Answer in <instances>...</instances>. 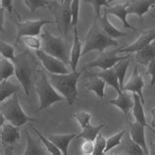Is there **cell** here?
Wrapping results in <instances>:
<instances>
[{"instance_id":"obj_1","label":"cell","mask_w":155,"mask_h":155,"mask_svg":"<svg viewBox=\"0 0 155 155\" xmlns=\"http://www.w3.org/2000/svg\"><path fill=\"white\" fill-rule=\"evenodd\" d=\"M81 72L72 71L69 74H53L47 72L51 84L59 93H61L68 104L72 106L78 98V88L77 84L79 81Z\"/></svg>"},{"instance_id":"obj_2","label":"cell","mask_w":155,"mask_h":155,"mask_svg":"<svg viewBox=\"0 0 155 155\" xmlns=\"http://www.w3.org/2000/svg\"><path fill=\"white\" fill-rule=\"evenodd\" d=\"M35 91L39 97V108L38 111L46 109L50 105L58 101H66V98L56 91L55 87L51 84L49 78L43 71H38L35 81Z\"/></svg>"},{"instance_id":"obj_3","label":"cell","mask_w":155,"mask_h":155,"mask_svg":"<svg viewBox=\"0 0 155 155\" xmlns=\"http://www.w3.org/2000/svg\"><path fill=\"white\" fill-rule=\"evenodd\" d=\"M117 45L118 41L106 35L102 28H99L97 26L95 20L94 24L91 28V30L88 31L87 38H85V44L83 48V51H81V55H84L93 50L102 53L106 48Z\"/></svg>"},{"instance_id":"obj_4","label":"cell","mask_w":155,"mask_h":155,"mask_svg":"<svg viewBox=\"0 0 155 155\" xmlns=\"http://www.w3.org/2000/svg\"><path fill=\"white\" fill-rule=\"evenodd\" d=\"M1 113L6 118L7 122H10L16 127H22L28 122H35V119L28 117L21 107L18 96L13 94L5 101L1 102Z\"/></svg>"},{"instance_id":"obj_5","label":"cell","mask_w":155,"mask_h":155,"mask_svg":"<svg viewBox=\"0 0 155 155\" xmlns=\"http://www.w3.org/2000/svg\"><path fill=\"white\" fill-rule=\"evenodd\" d=\"M42 47L41 49L48 54L57 57L63 61L66 65H70V55L69 48L62 38L51 35L49 31L44 30L41 34Z\"/></svg>"},{"instance_id":"obj_6","label":"cell","mask_w":155,"mask_h":155,"mask_svg":"<svg viewBox=\"0 0 155 155\" xmlns=\"http://www.w3.org/2000/svg\"><path fill=\"white\" fill-rule=\"evenodd\" d=\"M31 55L28 52L16 56L15 63V75L17 77L22 87L25 91L26 95H30L32 80V65L31 63Z\"/></svg>"},{"instance_id":"obj_7","label":"cell","mask_w":155,"mask_h":155,"mask_svg":"<svg viewBox=\"0 0 155 155\" xmlns=\"http://www.w3.org/2000/svg\"><path fill=\"white\" fill-rule=\"evenodd\" d=\"M119 52V49H115V50H111V51H107V52H102L99 53V56L97 57V59H95L92 62L87 64L85 66L81 69V72L87 71L88 69L91 68H101L102 70H106V69H110L113 68L115 65L120 62L122 60H125L130 57V55H126V56H117V53Z\"/></svg>"},{"instance_id":"obj_8","label":"cell","mask_w":155,"mask_h":155,"mask_svg":"<svg viewBox=\"0 0 155 155\" xmlns=\"http://www.w3.org/2000/svg\"><path fill=\"white\" fill-rule=\"evenodd\" d=\"M35 54L47 72L53 73V74H69L71 73L67 68V65L62 60L51 54H48L44 50H36Z\"/></svg>"},{"instance_id":"obj_9","label":"cell","mask_w":155,"mask_h":155,"mask_svg":"<svg viewBox=\"0 0 155 155\" xmlns=\"http://www.w3.org/2000/svg\"><path fill=\"white\" fill-rule=\"evenodd\" d=\"M18 28L17 32V44L23 36L26 35H39L41 31V28L48 24H56V21H49V20H36V21H26V22H16Z\"/></svg>"},{"instance_id":"obj_10","label":"cell","mask_w":155,"mask_h":155,"mask_svg":"<svg viewBox=\"0 0 155 155\" xmlns=\"http://www.w3.org/2000/svg\"><path fill=\"white\" fill-rule=\"evenodd\" d=\"M155 39V30H149L142 31V34L138 36L137 40L133 44L124 47L120 48L119 52L118 53H127V54H130V53L137 52L138 50H141L142 48H144L151 43L153 40Z\"/></svg>"},{"instance_id":"obj_11","label":"cell","mask_w":155,"mask_h":155,"mask_svg":"<svg viewBox=\"0 0 155 155\" xmlns=\"http://www.w3.org/2000/svg\"><path fill=\"white\" fill-rule=\"evenodd\" d=\"M137 70H138V66H136L134 69L132 77H130V80L125 84L124 87L122 88V91L137 93V94L140 96L142 103L144 104L145 103L144 97L142 95V88L144 87V81H143V79H142V76L138 73Z\"/></svg>"},{"instance_id":"obj_12","label":"cell","mask_w":155,"mask_h":155,"mask_svg":"<svg viewBox=\"0 0 155 155\" xmlns=\"http://www.w3.org/2000/svg\"><path fill=\"white\" fill-rule=\"evenodd\" d=\"M71 2L72 0H65L60 8L59 16L56 17V24H58L59 31H61L66 35L70 27H72V12H71Z\"/></svg>"},{"instance_id":"obj_13","label":"cell","mask_w":155,"mask_h":155,"mask_svg":"<svg viewBox=\"0 0 155 155\" xmlns=\"http://www.w3.org/2000/svg\"><path fill=\"white\" fill-rule=\"evenodd\" d=\"M145 126L141 125L138 122H130L129 124V133L130 136L133 140L140 144L142 149H143L144 154H149V150L146 146V140H145V133H144Z\"/></svg>"},{"instance_id":"obj_14","label":"cell","mask_w":155,"mask_h":155,"mask_svg":"<svg viewBox=\"0 0 155 155\" xmlns=\"http://www.w3.org/2000/svg\"><path fill=\"white\" fill-rule=\"evenodd\" d=\"M155 5V0H130L128 3V14H134L138 18L142 17Z\"/></svg>"},{"instance_id":"obj_15","label":"cell","mask_w":155,"mask_h":155,"mask_svg":"<svg viewBox=\"0 0 155 155\" xmlns=\"http://www.w3.org/2000/svg\"><path fill=\"white\" fill-rule=\"evenodd\" d=\"M20 140V127H16L10 122L1 127V141L3 144L11 145Z\"/></svg>"},{"instance_id":"obj_16","label":"cell","mask_w":155,"mask_h":155,"mask_svg":"<svg viewBox=\"0 0 155 155\" xmlns=\"http://www.w3.org/2000/svg\"><path fill=\"white\" fill-rule=\"evenodd\" d=\"M84 77H98L101 78L107 85L113 87L117 92L121 91L120 88V84H119V80H118V77L114 68H110V69H106V70H103L102 72L99 73H95V74H87Z\"/></svg>"},{"instance_id":"obj_17","label":"cell","mask_w":155,"mask_h":155,"mask_svg":"<svg viewBox=\"0 0 155 155\" xmlns=\"http://www.w3.org/2000/svg\"><path fill=\"white\" fill-rule=\"evenodd\" d=\"M105 12L107 14H112V15L119 18V20L122 22L123 26L126 28H130V30L134 31H137V28L134 27H133L130 24H129L127 21V15H129L128 14V3L124 4V5H122V4H118V5H115L113 7H108V8H106Z\"/></svg>"},{"instance_id":"obj_18","label":"cell","mask_w":155,"mask_h":155,"mask_svg":"<svg viewBox=\"0 0 155 155\" xmlns=\"http://www.w3.org/2000/svg\"><path fill=\"white\" fill-rule=\"evenodd\" d=\"M130 91H121L118 92V97L115 99L110 100V103L112 105L117 106L118 108L123 112L125 115H127L130 109H133L134 106V100L130 97V94L129 93Z\"/></svg>"},{"instance_id":"obj_19","label":"cell","mask_w":155,"mask_h":155,"mask_svg":"<svg viewBox=\"0 0 155 155\" xmlns=\"http://www.w3.org/2000/svg\"><path fill=\"white\" fill-rule=\"evenodd\" d=\"M78 136L76 134H50L48 138L58 147L63 155L68 154V148L71 141Z\"/></svg>"},{"instance_id":"obj_20","label":"cell","mask_w":155,"mask_h":155,"mask_svg":"<svg viewBox=\"0 0 155 155\" xmlns=\"http://www.w3.org/2000/svg\"><path fill=\"white\" fill-rule=\"evenodd\" d=\"M81 51H83V46H81V41L80 40L76 27L74 28V42H73V46L70 53V66L72 71H76L80 57L81 55Z\"/></svg>"},{"instance_id":"obj_21","label":"cell","mask_w":155,"mask_h":155,"mask_svg":"<svg viewBox=\"0 0 155 155\" xmlns=\"http://www.w3.org/2000/svg\"><path fill=\"white\" fill-rule=\"evenodd\" d=\"M134 57L138 64L147 67L150 61L155 58V39L146 47L137 51Z\"/></svg>"},{"instance_id":"obj_22","label":"cell","mask_w":155,"mask_h":155,"mask_svg":"<svg viewBox=\"0 0 155 155\" xmlns=\"http://www.w3.org/2000/svg\"><path fill=\"white\" fill-rule=\"evenodd\" d=\"M134 106H133V114L134 117L137 122L140 123L141 125L147 127V122H146V118L144 115V110H143V103L140 99V96L137 93H134Z\"/></svg>"},{"instance_id":"obj_23","label":"cell","mask_w":155,"mask_h":155,"mask_svg":"<svg viewBox=\"0 0 155 155\" xmlns=\"http://www.w3.org/2000/svg\"><path fill=\"white\" fill-rule=\"evenodd\" d=\"M20 91V87L12 83L9 80H5L1 81L0 84V102H3L9 97H11L16 92Z\"/></svg>"},{"instance_id":"obj_24","label":"cell","mask_w":155,"mask_h":155,"mask_svg":"<svg viewBox=\"0 0 155 155\" xmlns=\"http://www.w3.org/2000/svg\"><path fill=\"white\" fill-rule=\"evenodd\" d=\"M99 21H100V26L102 28V30L104 31L106 35L110 36V38H121V36L126 35V32L119 31L109 22V20L107 19V13H106V12L104 16H102V17L99 19Z\"/></svg>"},{"instance_id":"obj_25","label":"cell","mask_w":155,"mask_h":155,"mask_svg":"<svg viewBox=\"0 0 155 155\" xmlns=\"http://www.w3.org/2000/svg\"><path fill=\"white\" fill-rule=\"evenodd\" d=\"M121 150H123L124 154H130V155H145L142 147L137 144L132 137H125V140L123 141V147Z\"/></svg>"},{"instance_id":"obj_26","label":"cell","mask_w":155,"mask_h":155,"mask_svg":"<svg viewBox=\"0 0 155 155\" xmlns=\"http://www.w3.org/2000/svg\"><path fill=\"white\" fill-rule=\"evenodd\" d=\"M15 75V63L7 58L1 57L0 60V81L8 80Z\"/></svg>"},{"instance_id":"obj_27","label":"cell","mask_w":155,"mask_h":155,"mask_svg":"<svg viewBox=\"0 0 155 155\" xmlns=\"http://www.w3.org/2000/svg\"><path fill=\"white\" fill-rule=\"evenodd\" d=\"M105 127L104 124H101L98 126H92V125H87V127L81 129V132L78 134L77 137H81L85 140H92L94 141L97 137V134L100 133V130Z\"/></svg>"},{"instance_id":"obj_28","label":"cell","mask_w":155,"mask_h":155,"mask_svg":"<svg viewBox=\"0 0 155 155\" xmlns=\"http://www.w3.org/2000/svg\"><path fill=\"white\" fill-rule=\"evenodd\" d=\"M91 81L87 84V87L89 91H94L95 94L99 97V98H103L104 97V88L106 83L98 77H89Z\"/></svg>"},{"instance_id":"obj_29","label":"cell","mask_w":155,"mask_h":155,"mask_svg":"<svg viewBox=\"0 0 155 155\" xmlns=\"http://www.w3.org/2000/svg\"><path fill=\"white\" fill-rule=\"evenodd\" d=\"M27 134V148L25 150L24 154L25 155H45L46 152L44 151V149L40 146L38 143H36V141L32 138L28 132L26 130Z\"/></svg>"},{"instance_id":"obj_30","label":"cell","mask_w":155,"mask_h":155,"mask_svg":"<svg viewBox=\"0 0 155 155\" xmlns=\"http://www.w3.org/2000/svg\"><path fill=\"white\" fill-rule=\"evenodd\" d=\"M130 63V57L129 58L122 60L120 62H118L115 66H114V70H115L118 80H119V84H120V88L122 91V88L124 87L125 85V78H126V73H127V70L129 68V65Z\"/></svg>"},{"instance_id":"obj_31","label":"cell","mask_w":155,"mask_h":155,"mask_svg":"<svg viewBox=\"0 0 155 155\" xmlns=\"http://www.w3.org/2000/svg\"><path fill=\"white\" fill-rule=\"evenodd\" d=\"M31 127L32 130H35V133L38 136L39 140H41L42 143L45 145V147L48 150V152H49L50 154H52V155H61V154H62V151H61V150L58 147H57V146L54 143H53V142L49 140V138L43 137V134L40 133L38 129H35V127H34L32 125H31Z\"/></svg>"},{"instance_id":"obj_32","label":"cell","mask_w":155,"mask_h":155,"mask_svg":"<svg viewBox=\"0 0 155 155\" xmlns=\"http://www.w3.org/2000/svg\"><path fill=\"white\" fill-rule=\"evenodd\" d=\"M125 134H126V130H123L119 132L116 134H113L112 137H110L107 138V144H106V147H105V151L104 154H107L110 150H112L114 147H117L122 143V140L125 137Z\"/></svg>"},{"instance_id":"obj_33","label":"cell","mask_w":155,"mask_h":155,"mask_svg":"<svg viewBox=\"0 0 155 155\" xmlns=\"http://www.w3.org/2000/svg\"><path fill=\"white\" fill-rule=\"evenodd\" d=\"M22 40L26 44L28 48L32 50H39L42 47V39L39 38L38 35H26L23 36Z\"/></svg>"},{"instance_id":"obj_34","label":"cell","mask_w":155,"mask_h":155,"mask_svg":"<svg viewBox=\"0 0 155 155\" xmlns=\"http://www.w3.org/2000/svg\"><path fill=\"white\" fill-rule=\"evenodd\" d=\"M0 52H1V57L7 58L11 61H15L16 55H15V48L14 46H12L11 44L1 41L0 42Z\"/></svg>"},{"instance_id":"obj_35","label":"cell","mask_w":155,"mask_h":155,"mask_svg":"<svg viewBox=\"0 0 155 155\" xmlns=\"http://www.w3.org/2000/svg\"><path fill=\"white\" fill-rule=\"evenodd\" d=\"M106 144H107V138L103 137V134L99 133L94 140V151L92 155H102L104 154Z\"/></svg>"},{"instance_id":"obj_36","label":"cell","mask_w":155,"mask_h":155,"mask_svg":"<svg viewBox=\"0 0 155 155\" xmlns=\"http://www.w3.org/2000/svg\"><path fill=\"white\" fill-rule=\"evenodd\" d=\"M73 117L79 122V124L81 126V129H84L87 127V125L91 124V114H89L87 111H84V110H81V111L76 112Z\"/></svg>"},{"instance_id":"obj_37","label":"cell","mask_w":155,"mask_h":155,"mask_svg":"<svg viewBox=\"0 0 155 155\" xmlns=\"http://www.w3.org/2000/svg\"><path fill=\"white\" fill-rule=\"evenodd\" d=\"M24 1L31 13H34L41 7L49 6L52 3V1H49V0H24Z\"/></svg>"},{"instance_id":"obj_38","label":"cell","mask_w":155,"mask_h":155,"mask_svg":"<svg viewBox=\"0 0 155 155\" xmlns=\"http://www.w3.org/2000/svg\"><path fill=\"white\" fill-rule=\"evenodd\" d=\"M84 2L92 3L93 7H94V11H95V20H98L101 18V15H100L101 7L102 6H106L107 8L110 7L108 0H84Z\"/></svg>"},{"instance_id":"obj_39","label":"cell","mask_w":155,"mask_h":155,"mask_svg":"<svg viewBox=\"0 0 155 155\" xmlns=\"http://www.w3.org/2000/svg\"><path fill=\"white\" fill-rule=\"evenodd\" d=\"M79 8L80 0H72L71 2V12H72V27L76 28L79 20Z\"/></svg>"},{"instance_id":"obj_40","label":"cell","mask_w":155,"mask_h":155,"mask_svg":"<svg viewBox=\"0 0 155 155\" xmlns=\"http://www.w3.org/2000/svg\"><path fill=\"white\" fill-rule=\"evenodd\" d=\"M94 151V141L92 140H85L81 146V152L84 155H91Z\"/></svg>"},{"instance_id":"obj_41","label":"cell","mask_w":155,"mask_h":155,"mask_svg":"<svg viewBox=\"0 0 155 155\" xmlns=\"http://www.w3.org/2000/svg\"><path fill=\"white\" fill-rule=\"evenodd\" d=\"M147 75L151 76V81H150V87H152L155 84V58H153L147 66Z\"/></svg>"},{"instance_id":"obj_42","label":"cell","mask_w":155,"mask_h":155,"mask_svg":"<svg viewBox=\"0 0 155 155\" xmlns=\"http://www.w3.org/2000/svg\"><path fill=\"white\" fill-rule=\"evenodd\" d=\"M0 1H1V7L6 9L10 14L16 13L13 7V0H0Z\"/></svg>"},{"instance_id":"obj_43","label":"cell","mask_w":155,"mask_h":155,"mask_svg":"<svg viewBox=\"0 0 155 155\" xmlns=\"http://www.w3.org/2000/svg\"><path fill=\"white\" fill-rule=\"evenodd\" d=\"M4 8H0V28H1V32H5L4 30Z\"/></svg>"},{"instance_id":"obj_44","label":"cell","mask_w":155,"mask_h":155,"mask_svg":"<svg viewBox=\"0 0 155 155\" xmlns=\"http://www.w3.org/2000/svg\"><path fill=\"white\" fill-rule=\"evenodd\" d=\"M151 115H152V122H151V127L155 129V107L151 110Z\"/></svg>"},{"instance_id":"obj_45","label":"cell","mask_w":155,"mask_h":155,"mask_svg":"<svg viewBox=\"0 0 155 155\" xmlns=\"http://www.w3.org/2000/svg\"><path fill=\"white\" fill-rule=\"evenodd\" d=\"M149 154L155 155V141L151 142V147H150V150H149Z\"/></svg>"},{"instance_id":"obj_46","label":"cell","mask_w":155,"mask_h":155,"mask_svg":"<svg viewBox=\"0 0 155 155\" xmlns=\"http://www.w3.org/2000/svg\"><path fill=\"white\" fill-rule=\"evenodd\" d=\"M5 120H6V118L4 117L2 113H0V127H2V126L5 124Z\"/></svg>"},{"instance_id":"obj_47","label":"cell","mask_w":155,"mask_h":155,"mask_svg":"<svg viewBox=\"0 0 155 155\" xmlns=\"http://www.w3.org/2000/svg\"><path fill=\"white\" fill-rule=\"evenodd\" d=\"M148 128H149V130H151V132L155 134V129H154V128H152V127H148Z\"/></svg>"},{"instance_id":"obj_48","label":"cell","mask_w":155,"mask_h":155,"mask_svg":"<svg viewBox=\"0 0 155 155\" xmlns=\"http://www.w3.org/2000/svg\"><path fill=\"white\" fill-rule=\"evenodd\" d=\"M58 1H60V0H53V2H58Z\"/></svg>"},{"instance_id":"obj_49","label":"cell","mask_w":155,"mask_h":155,"mask_svg":"<svg viewBox=\"0 0 155 155\" xmlns=\"http://www.w3.org/2000/svg\"><path fill=\"white\" fill-rule=\"evenodd\" d=\"M112 1H115V0H108V2L110 3V2H112Z\"/></svg>"},{"instance_id":"obj_50","label":"cell","mask_w":155,"mask_h":155,"mask_svg":"<svg viewBox=\"0 0 155 155\" xmlns=\"http://www.w3.org/2000/svg\"><path fill=\"white\" fill-rule=\"evenodd\" d=\"M65 1V0H60V3H63Z\"/></svg>"}]
</instances>
